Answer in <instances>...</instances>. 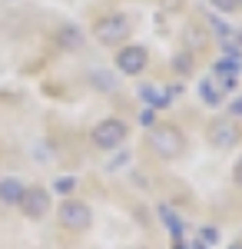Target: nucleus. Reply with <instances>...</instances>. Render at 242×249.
Returning a JSON list of instances; mask_svg holds the SVG:
<instances>
[{"label":"nucleus","mask_w":242,"mask_h":249,"mask_svg":"<svg viewBox=\"0 0 242 249\" xmlns=\"http://www.w3.org/2000/svg\"><path fill=\"white\" fill-rule=\"evenodd\" d=\"M159 216H163V223H166L169 230H173V236H176V239H179V232H183V226H179V219H176V213L169 210L166 203H163V206H159Z\"/></svg>","instance_id":"12"},{"label":"nucleus","mask_w":242,"mask_h":249,"mask_svg":"<svg viewBox=\"0 0 242 249\" xmlns=\"http://www.w3.org/2000/svg\"><path fill=\"white\" fill-rule=\"evenodd\" d=\"M56 219H60V226L70 232H86L93 226V210L83 203V199H63L60 206H56Z\"/></svg>","instance_id":"1"},{"label":"nucleus","mask_w":242,"mask_h":249,"mask_svg":"<svg viewBox=\"0 0 242 249\" xmlns=\"http://www.w3.org/2000/svg\"><path fill=\"white\" fill-rule=\"evenodd\" d=\"M149 63V53L146 47H123L120 53H116V67H120V73H126V77H139L143 70H146Z\"/></svg>","instance_id":"6"},{"label":"nucleus","mask_w":242,"mask_h":249,"mask_svg":"<svg viewBox=\"0 0 242 249\" xmlns=\"http://www.w3.org/2000/svg\"><path fill=\"white\" fill-rule=\"evenodd\" d=\"M90 80H93L100 90H116V77H110L106 70H93V73H90Z\"/></svg>","instance_id":"13"},{"label":"nucleus","mask_w":242,"mask_h":249,"mask_svg":"<svg viewBox=\"0 0 242 249\" xmlns=\"http://www.w3.org/2000/svg\"><path fill=\"white\" fill-rule=\"evenodd\" d=\"M232 179H236V186H242V156L236 160V166H232Z\"/></svg>","instance_id":"18"},{"label":"nucleus","mask_w":242,"mask_h":249,"mask_svg":"<svg viewBox=\"0 0 242 249\" xmlns=\"http://www.w3.org/2000/svg\"><path fill=\"white\" fill-rule=\"evenodd\" d=\"M130 30H133V20L126 17V14H110V17L96 20L93 37L100 40V43L113 47V43H123V40L130 37Z\"/></svg>","instance_id":"4"},{"label":"nucleus","mask_w":242,"mask_h":249,"mask_svg":"<svg viewBox=\"0 0 242 249\" xmlns=\"http://www.w3.org/2000/svg\"><path fill=\"white\" fill-rule=\"evenodd\" d=\"M216 239H219L216 226H203V243H216Z\"/></svg>","instance_id":"17"},{"label":"nucleus","mask_w":242,"mask_h":249,"mask_svg":"<svg viewBox=\"0 0 242 249\" xmlns=\"http://www.w3.org/2000/svg\"><path fill=\"white\" fill-rule=\"evenodd\" d=\"M229 249H242V239H236V243H232V246H229Z\"/></svg>","instance_id":"21"},{"label":"nucleus","mask_w":242,"mask_h":249,"mask_svg":"<svg viewBox=\"0 0 242 249\" xmlns=\"http://www.w3.org/2000/svg\"><path fill=\"white\" fill-rule=\"evenodd\" d=\"M209 3H212L219 14H232V10L239 7V0H209Z\"/></svg>","instance_id":"16"},{"label":"nucleus","mask_w":242,"mask_h":249,"mask_svg":"<svg viewBox=\"0 0 242 249\" xmlns=\"http://www.w3.org/2000/svg\"><path fill=\"white\" fill-rule=\"evenodd\" d=\"M239 7H242V0H239Z\"/></svg>","instance_id":"22"},{"label":"nucleus","mask_w":242,"mask_h":249,"mask_svg":"<svg viewBox=\"0 0 242 249\" xmlns=\"http://www.w3.org/2000/svg\"><path fill=\"white\" fill-rule=\"evenodd\" d=\"M149 146L163 160H176V156L186 153V136L179 133L176 126H153L149 130Z\"/></svg>","instance_id":"2"},{"label":"nucleus","mask_w":242,"mask_h":249,"mask_svg":"<svg viewBox=\"0 0 242 249\" xmlns=\"http://www.w3.org/2000/svg\"><path fill=\"white\" fill-rule=\"evenodd\" d=\"M139 120H143V123H146V126H153V110H149V107H146V110H143V113H139Z\"/></svg>","instance_id":"19"},{"label":"nucleus","mask_w":242,"mask_h":249,"mask_svg":"<svg viewBox=\"0 0 242 249\" xmlns=\"http://www.w3.org/2000/svg\"><path fill=\"white\" fill-rule=\"evenodd\" d=\"M173 90H163V87H156V83H139V100L146 103L149 110H163V107H169L173 100Z\"/></svg>","instance_id":"8"},{"label":"nucleus","mask_w":242,"mask_h":249,"mask_svg":"<svg viewBox=\"0 0 242 249\" xmlns=\"http://www.w3.org/2000/svg\"><path fill=\"white\" fill-rule=\"evenodd\" d=\"M209 143H212V146H219V150H232V146L239 143V126H236V123H229V120L212 123V130H209Z\"/></svg>","instance_id":"7"},{"label":"nucleus","mask_w":242,"mask_h":249,"mask_svg":"<svg viewBox=\"0 0 242 249\" xmlns=\"http://www.w3.org/2000/svg\"><path fill=\"white\" fill-rule=\"evenodd\" d=\"M192 63H196L192 53H179V57L173 60V70H176V73H192Z\"/></svg>","instance_id":"15"},{"label":"nucleus","mask_w":242,"mask_h":249,"mask_svg":"<svg viewBox=\"0 0 242 249\" xmlns=\"http://www.w3.org/2000/svg\"><path fill=\"white\" fill-rule=\"evenodd\" d=\"M126 133H130V126L120 116H106V120H100L93 130H90V140H93V146H100V150H116L126 140Z\"/></svg>","instance_id":"3"},{"label":"nucleus","mask_w":242,"mask_h":249,"mask_svg":"<svg viewBox=\"0 0 242 249\" xmlns=\"http://www.w3.org/2000/svg\"><path fill=\"white\" fill-rule=\"evenodd\" d=\"M23 193H27V186H23L20 176H3V179H0V203H3V206H20Z\"/></svg>","instance_id":"9"},{"label":"nucleus","mask_w":242,"mask_h":249,"mask_svg":"<svg viewBox=\"0 0 242 249\" xmlns=\"http://www.w3.org/2000/svg\"><path fill=\"white\" fill-rule=\"evenodd\" d=\"M73 190H76V176H60L53 183V193H60V196H70Z\"/></svg>","instance_id":"14"},{"label":"nucleus","mask_w":242,"mask_h":249,"mask_svg":"<svg viewBox=\"0 0 242 249\" xmlns=\"http://www.w3.org/2000/svg\"><path fill=\"white\" fill-rule=\"evenodd\" d=\"M56 43H60L63 50H80V47H83V34H80V27L63 23V27L56 30Z\"/></svg>","instance_id":"10"},{"label":"nucleus","mask_w":242,"mask_h":249,"mask_svg":"<svg viewBox=\"0 0 242 249\" xmlns=\"http://www.w3.org/2000/svg\"><path fill=\"white\" fill-rule=\"evenodd\" d=\"M199 96H203V103H209V107H219V103H223V90H219L212 80H203V83H199Z\"/></svg>","instance_id":"11"},{"label":"nucleus","mask_w":242,"mask_h":249,"mask_svg":"<svg viewBox=\"0 0 242 249\" xmlns=\"http://www.w3.org/2000/svg\"><path fill=\"white\" fill-rule=\"evenodd\" d=\"M232 113H242V96H239V103H232Z\"/></svg>","instance_id":"20"},{"label":"nucleus","mask_w":242,"mask_h":249,"mask_svg":"<svg viewBox=\"0 0 242 249\" xmlns=\"http://www.w3.org/2000/svg\"><path fill=\"white\" fill-rule=\"evenodd\" d=\"M20 213H23L27 219H43V216L50 213V190H43V186H27L23 199H20Z\"/></svg>","instance_id":"5"}]
</instances>
